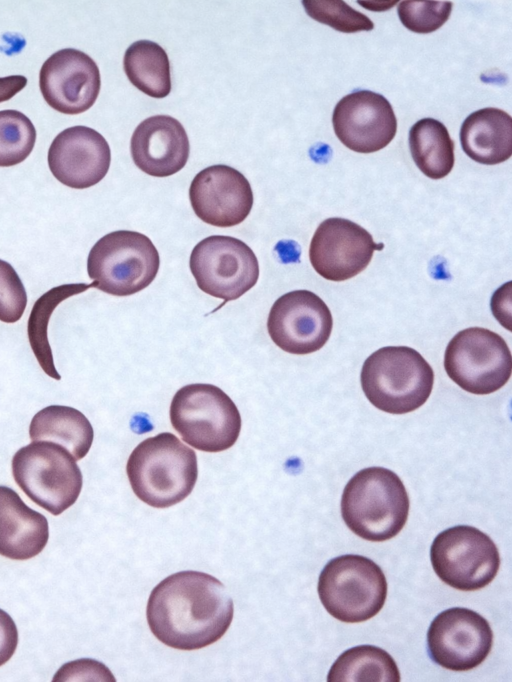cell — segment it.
I'll use <instances>...</instances> for the list:
<instances>
[{
	"instance_id": "3957f363",
	"label": "cell",
	"mask_w": 512,
	"mask_h": 682,
	"mask_svg": "<svg viewBox=\"0 0 512 682\" xmlns=\"http://www.w3.org/2000/svg\"><path fill=\"white\" fill-rule=\"evenodd\" d=\"M409 497L393 471L369 467L357 472L346 484L341 514L357 536L373 542L395 537L406 524Z\"/></svg>"
},
{
	"instance_id": "484cf974",
	"label": "cell",
	"mask_w": 512,
	"mask_h": 682,
	"mask_svg": "<svg viewBox=\"0 0 512 682\" xmlns=\"http://www.w3.org/2000/svg\"><path fill=\"white\" fill-rule=\"evenodd\" d=\"M93 287L92 283L63 284L51 288L38 298L31 310L27 323V334L32 351L42 368L51 378L60 380L57 372L52 349L48 341V323L56 307L67 298L82 293Z\"/></svg>"
},
{
	"instance_id": "52a82bcc",
	"label": "cell",
	"mask_w": 512,
	"mask_h": 682,
	"mask_svg": "<svg viewBox=\"0 0 512 682\" xmlns=\"http://www.w3.org/2000/svg\"><path fill=\"white\" fill-rule=\"evenodd\" d=\"M12 474L21 490L52 515H60L78 499L83 478L74 457L50 441H32L12 458Z\"/></svg>"
},
{
	"instance_id": "7402d4cb",
	"label": "cell",
	"mask_w": 512,
	"mask_h": 682,
	"mask_svg": "<svg viewBox=\"0 0 512 682\" xmlns=\"http://www.w3.org/2000/svg\"><path fill=\"white\" fill-rule=\"evenodd\" d=\"M31 441H50L65 448L75 460L89 452L94 431L79 410L62 405H50L38 411L29 426Z\"/></svg>"
},
{
	"instance_id": "9a60e30c",
	"label": "cell",
	"mask_w": 512,
	"mask_h": 682,
	"mask_svg": "<svg viewBox=\"0 0 512 682\" xmlns=\"http://www.w3.org/2000/svg\"><path fill=\"white\" fill-rule=\"evenodd\" d=\"M39 87L51 108L67 115L80 114L90 109L99 95L100 71L86 53L61 49L43 63Z\"/></svg>"
},
{
	"instance_id": "7c38bea8",
	"label": "cell",
	"mask_w": 512,
	"mask_h": 682,
	"mask_svg": "<svg viewBox=\"0 0 512 682\" xmlns=\"http://www.w3.org/2000/svg\"><path fill=\"white\" fill-rule=\"evenodd\" d=\"M493 645V632L479 613L453 607L439 613L427 632L429 657L453 671H467L480 665Z\"/></svg>"
},
{
	"instance_id": "4dcf8cb0",
	"label": "cell",
	"mask_w": 512,
	"mask_h": 682,
	"mask_svg": "<svg viewBox=\"0 0 512 682\" xmlns=\"http://www.w3.org/2000/svg\"><path fill=\"white\" fill-rule=\"evenodd\" d=\"M18 644V631L11 616L0 609V666L13 656Z\"/></svg>"
},
{
	"instance_id": "f546056e",
	"label": "cell",
	"mask_w": 512,
	"mask_h": 682,
	"mask_svg": "<svg viewBox=\"0 0 512 682\" xmlns=\"http://www.w3.org/2000/svg\"><path fill=\"white\" fill-rule=\"evenodd\" d=\"M27 305L24 285L13 266L0 259V321L15 323Z\"/></svg>"
},
{
	"instance_id": "2e32d148",
	"label": "cell",
	"mask_w": 512,
	"mask_h": 682,
	"mask_svg": "<svg viewBox=\"0 0 512 682\" xmlns=\"http://www.w3.org/2000/svg\"><path fill=\"white\" fill-rule=\"evenodd\" d=\"M332 124L344 146L364 154L386 147L397 131L390 102L370 90H354L344 96L334 108Z\"/></svg>"
},
{
	"instance_id": "8fae6325",
	"label": "cell",
	"mask_w": 512,
	"mask_h": 682,
	"mask_svg": "<svg viewBox=\"0 0 512 682\" xmlns=\"http://www.w3.org/2000/svg\"><path fill=\"white\" fill-rule=\"evenodd\" d=\"M189 267L199 289L224 303L244 295L259 278L255 253L231 236L213 235L198 242L190 254Z\"/></svg>"
},
{
	"instance_id": "d4e9b609",
	"label": "cell",
	"mask_w": 512,
	"mask_h": 682,
	"mask_svg": "<svg viewBox=\"0 0 512 682\" xmlns=\"http://www.w3.org/2000/svg\"><path fill=\"white\" fill-rule=\"evenodd\" d=\"M329 682H399L394 659L382 648L360 645L344 651L333 663Z\"/></svg>"
},
{
	"instance_id": "83f0119b",
	"label": "cell",
	"mask_w": 512,
	"mask_h": 682,
	"mask_svg": "<svg viewBox=\"0 0 512 682\" xmlns=\"http://www.w3.org/2000/svg\"><path fill=\"white\" fill-rule=\"evenodd\" d=\"M306 13L319 23L343 33L371 31L374 23L366 15L340 0L302 1Z\"/></svg>"
},
{
	"instance_id": "1f68e13d",
	"label": "cell",
	"mask_w": 512,
	"mask_h": 682,
	"mask_svg": "<svg viewBox=\"0 0 512 682\" xmlns=\"http://www.w3.org/2000/svg\"><path fill=\"white\" fill-rule=\"evenodd\" d=\"M26 84L27 78L23 75L0 77V103L10 100L19 93Z\"/></svg>"
},
{
	"instance_id": "30bf717a",
	"label": "cell",
	"mask_w": 512,
	"mask_h": 682,
	"mask_svg": "<svg viewBox=\"0 0 512 682\" xmlns=\"http://www.w3.org/2000/svg\"><path fill=\"white\" fill-rule=\"evenodd\" d=\"M430 559L437 576L461 591L484 588L500 567V555L492 539L468 525L439 533L431 545Z\"/></svg>"
},
{
	"instance_id": "e0dca14e",
	"label": "cell",
	"mask_w": 512,
	"mask_h": 682,
	"mask_svg": "<svg viewBox=\"0 0 512 682\" xmlns=\"http://www.w3.org/2000/svg\"><path fill=\"white\" fill-rule=\"evenodd\" d=\"M196 216L216 227L243 222L253 206V192L247 178L228 165H212L196 174L189 188Z\"/></svg>"
},
{
	"instance_id": "f1b7e54d",
	"label": "cell",
	"mask_w": 512,
	"mask_h": 682,
	"mask_svg": "<svg viewBox=\"0 0 512 682\" xmlns=\"http://www.w3.org/2000/svg\"><path fill=\"white\" fill-rule=\"evenodd\" d=\"M451 1L404 0L397 12L401 23L410 31L427 34L439 29L450 17Z\"/></svg>"
},
{
	"instance_id": "5b68a950",
	"label": "cell",
	"mask_w": 512,
	"mask_h": 682,
	"mask_svg": "<svg viewBox=\"0 0 512 682\" xmlns=\"http://www.w3.org/2000/svg\"><path fill=\"white\" fill-rule=\"evenodd\" d=\"M170 421L184 442L217 453L232 447L241 431V416L232 399L212 384L180 388L171 401Z\"/></svg>"
},
{
	"instance_id": "d6986e66",
	"label": "cell",
	"mask_w": 512,
	"mask_h": 682,
	"mask_svg": "<svg viewBox=\"0 0 512 682\" xmlns=\"http://www.w3.org/2000/svg\"><path fill=\"white\" fill-rule=\"evenodd\" d=\"M133 162L153 177H168L187 163L190 145L183 125L168 115L151 116L134 130L130 142Z\"/></svg>"
},
{
	"instance_id": "5bb4252c",
	"label": "cell",
	"mask_w": 512,
	"mask_h": 682,
	"mask_svg": "<svg viewBox=\"0 0 512 682\" xmlns=\"http://www.w3.org/2000/svg\"><path fill=\"white\" fill-rule=\"evenodd\" d=\"M383 244L359 224L331 217L317 227L309 246L313 269L324 279L341 282L355 277L370 263Z\"/></svg>"
},
{
	"instance_id": "7a4b0ae2",
	"label": "cell",
	"mask_w": 512,
	"mask_h": 682,
	"mask_svg": "<svg viewBox=\"0 0 512 682\" xmlns=\"http://www.w3.org/2000/svg\"><path fill=\"white\" fill-rule=\"evenodd\" d=\"M126 473L141 501L154 508H168L192 492L198 476L196 453L174 434L159 433L135 447Z\"/></svg>"
},
{
	"instance_id": "ba28073f",
	"label": "cell",
	"mask_w": 512,
	"mask_h": 682,
	"mask_svg": "<svg viewBox=\"0 0 512 682\" xmlns=\"http://www.w3.org/2000/svg\"><path fill=\"white\" fill-rule=\"evenodd\" d=\"M318 594L327 612L346 623L374 617L384 606L387 581L382 569L360 555L330 560L320 573Z\"/></svg>"
},
{
	"instance_id": "ac0fdd59",
	"label": "cell",
	"mask_w": 512,
	"mask_h": 682,
	"mask_svg": "<svg viewBox=\"0 0 512 682\" xmlns=\"http://www.w3.org/2000/svg\"><path fill=\"white\" fill-rule=\"evenodd\" d=\"M48 166L65 186L85 189L107 174L111 151L106 139L87 126H73L60 132L48 150Z\"/></svg>"
},
{
	"instance_id": "277c9868",
	"label": "cell",
	"mask_w": 512,
	"mask_h": 682,
	"mask_svg": "<svg viewBox=\"0 0 512 682\" xmlns=\"http://www.w3.org/2000/svg\"><path fill=\"white\" fill-rule=\"evenodd\" d=\"M360 378L362 390L373 406L386 413L405 414L427 401L434 372L415 349L386 346L364 361Z\"/></svg>"
},
{
	"instance_id": "6da1fadb",
	"label": "cell",
	"mask_w": 512,
	"mask_h": 682,
	"mask_svg": "<svg viewBox=\"0 0 512 682\" xmlns=\"http://www.w3.org/2000/svg\"><path fill=\"white\" fill-rule=\"evenodd\" d=\"M234 614L232 598L217 578L198 571L174 573L152 590L146 617L164 645L197 650L217 642Z\"/></svg>"
},
{
	"instance_id": "4fadbf2b",
	"label": "cell",
	"mask_w": 512,
	"mask_h": 682,
	"mask_svg": "<svg viewBox=\"0 0 512 682\" xmlns=\"http://www.w3.org/2000/svg\"><path fill=\"white\" fill-rule=\"evenodd\" d=\"M333 318L326 303L309 290H294L272 305L267 330L285 352L304 355L321 349L328 341Z\"/></svg>"
},
{
	"instance_id": "603a6c76",
	"label": "cell",
	"mask_w": 512,
	"mask_h": 682,
	"mask_svg": "<svg viewBox=\"0 0 512 682\" xmlns=\"http://www.w3.org/2000/svg\"><path fill=\"white\" fill-rule=\"evenodd\" d=\"M412 158L428 178L446 177L454 166V142L445 125L433 118L417 121L409 131Z\"/></svg>"
},
{
	"instance_id": "ffe728a7",
	"label": "cell",
	"mask_w": 512,
	"mask_h": 682,
	"mask_svg": "<svg viewBox=\"0 0 512 682\" xmlns=\"http://www.w3.org/2000/svg\"><path fill=\"white\" fill-rule=\"evenodd\" d=\"M48 538L46 517L27 506L13 489L0 486V555L30 559L44 549Z\"/></svg>"
},
{
	"instance_id": "cb8c5ba5",
	"label": "cell",
	"mask_w": 512,
	"mask_h": 682,
	"mask_svg": "<svg viewBox=\"0 0 512 682\" xmlns=\"http://www.w3.org/2000/svg\"><path fill=\"white\" fill-rule=\"evenodd\" d=\"M123 66L132 85L146 95L164 98L170 93V62L159 44L150 40L132 43L125 51Z\"/></svg>"
},
{
	"instance_id": "4316f807",
	"label": "cell",
	"mask_w": 512,
	"mask_h": 682,
	"mask_svg": "<svg viewBox=\"0 0 512 682\" xmlns=\"http://www.w3.org/2000/svg\"><path fill=\"white\" fill-rule=\"evenodd\" d=\"M35 141V127L25 114L17 110L0 111V167L23 162Z\"/></svg>"
},
{
	"instance_id": "9c48e42d",
	"label": "cell",
	"mask_w": 512,
	"mask_h": 682,
	"mask_svg": "<svg viewBox=\"0 0 512 682\" xmlns=\"http://www.w3.org/2000/svg\"><path fill=\"white\" fill-rule=\"evenodd\" d=\"M444 368L463 390L486 395L508 382L512 357L500 335L486 328L470 327L459 331L448 343Z\"/></svg>"
},
{
	"instance_id": "8992f818",
	"label": "cell",
	"mask_w": 512,
	"mask_h": 682,
	"mask_svg": "<svg viewBox=\"0 0 512 682\" xmlns=\"http://www.w3.org/2000/svg\"><path fill=\"white\" fill-rule=\"evenodd\" d=\"M160 266L159 253L144 234L118 230L101 237L87 258L92 285L114 296L133 295L148 287Z\"/></svg>"
},
{
	"instance_id": "44dd1931",
	"label": "cell",
	"mask_w": 512,
	"mask_h": 682,
	"mask_svg": "<svg viewBox=\"0 0 512 682\" xmlns=\"http://www.w3.org/2000/svg\"><path fill=\"white\" fill-rule=\"evenodd\" d=\"M460 143L468 157L484 165H496L512 155V119L498 108L479 109L466 117Z\"/></svg>"
}]
</instances>
